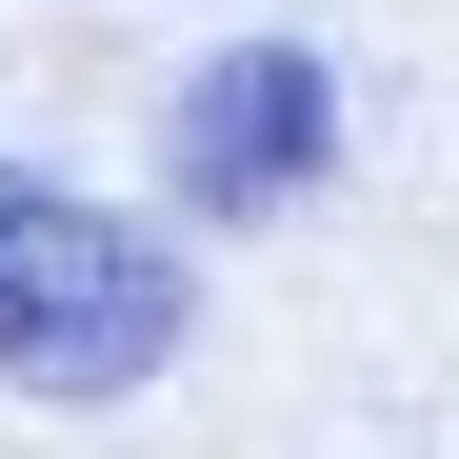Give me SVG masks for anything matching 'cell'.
Returning <instances> with one entry per match:
<instances>
[{
    "label": "cell",
    "mask_w": 459,
    "mask_h": 459,
    "mask_svg": "<svg viewBox=\"0 0 459 459\" xmlns=\"http://www.w3.org/2000/svg\"><path fill=\"white\" fill-rule=\"evenodd\" d=\"M180 320H200V280L160 260V220L0 160V379L21 400H140L180 359Z\"/></svg>",
    "instance_id": "1"
},
{
    "label": "cell",
    "mask_w": 459,
    "mask_h": 459,
    "mask_svg": "<svg viewBox=\"0 0 459 459\" xmlns=\"http://www.w3.org/2000/svg\"><path fill=\"white\" fill-rule=\"evenodd\" d=\"M340 160V81L299 40H220L200 81H180V200L200 220H260V200H299Z\"/></svg>",
    "instance_id": "2"
}]
</instances>
